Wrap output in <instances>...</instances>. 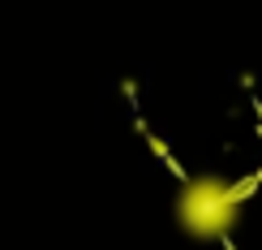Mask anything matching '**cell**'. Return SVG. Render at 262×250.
Instances as JSON below:
<instances>
[{
    "mask_svg": "<svg viewBox=\"0 0 262 250\" xmlns=\"http://www.w3.org/2000/svg\"><path fill=\"white\" fill-rule=\"evenodd\" d=\"M241 199H245V186H232V181L206 172V177L185 181V190H181V199H177V220L185 224V233H189V237L215 242V237H224L236 224V216H241Z\"/></svg>",
    "mask_w": 262,
    "mask_h": 250,
    "instance_id": "obj_1",
    "label": "cell"
}]
</instances>
